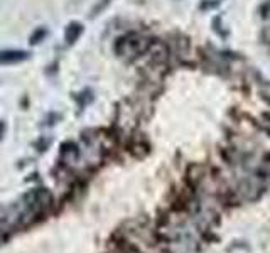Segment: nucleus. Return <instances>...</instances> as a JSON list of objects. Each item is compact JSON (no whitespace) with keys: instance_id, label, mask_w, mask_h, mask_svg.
Masks as SVG:
<instances>
[{"instance_id":"obj_3","label":"nucleus","mask_w":270,"mask_h":253,"mask_svg":"<svg viewBox=\"0 0 270 253\" xmlns=\"http://www.w3.org/2000/svg\"><path fill=\"white\" fill-rule=\"evenodd\" d=\"M81 32H83V27H81V24H78V22H71L70 26H68L66 34H64L68 44H73V42L78 41V37L81 36Z\"/></svg>"},{"instance_id":"obj_5","label":"nucleus","mask_w":270,"mask_h":253,"mask_svg":"<svg viewBox=\"0 0 270 253\" xmlns=\"http://www.w3.org/2000/svg\"><path fill=\"white\" fill-rule=\"evenodd\" d=\"M110 2H112V0H101V2L98 4V6H96V7L93 9V16H96V14H98V12L103 11V9L107 7Z\"/></svg>"},{"instance_id":"obj_6","label":"nucleus","mask_w":270,"mask_h":253,"mask_svg":"<svg viewBox=\"0 0 270 253\" xmlns=\"http://www.w3.org/2000/svg\"><path fill=\"white\" fill-rule=\"evenodd\" d=\"M4 130H6V126H4V123H0V139H2V135H4Z\"/></svg>"},{"instance_id":"obj_1","label":"nucleus","mask_w":270,"mask_h":253,"mask_svg":"<svg viewBox=\"0 0 270 253\" xmlns=\"http://www.w3.org/2000/svg\"><path fill=\"white\" fill-rule=\"evenodd\" d=\"M146 49L147 41L144 37L137 36V34H128V36L120 37L117 44H115V52L123 57H135Z\"/></svg>"},{"instance_id":"obj_2","label":"nucleus","mask_w":270,"mask_h":253,"mask_svg":"<svg viewBox=\"0 0 270 253\" xmlns=\"http://www.w3.org/2000/svg\"><path fill=\"white\" fill-rule=\"evenodd\" d=\"M24 59H27V52L24 51H0V65L19 62Z\"/></svg>"},{"instance_id":"obj_4","label":"nucleus","mask_w":270,"mask_h":253,"mask_svg":"<svg viewBox=\"0 0 270 253\" xmlns=\"http://www.w3.org/2000/svg\"><path fill=\"white\" fill-rule=\"evenodd\" d=\"M44 36H46V31H44V29H39V31L34 32V36L31 37V42H32V44H37V42H39V39H42Z\"/></svg>"}]
</instances>
